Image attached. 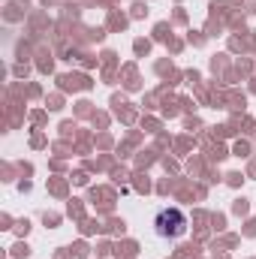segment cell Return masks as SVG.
Returning <instances> with one entry per match:
<instances>
[{
    "label": "cell",
    "mask_w": 256,
    "mask_h": 259,
    "mask_svg": "<svg viewBox=\"0 0 256 259\" xmlns=\"http://www.w3.org/2000/svg\"><path fill=\"white\" fill-rule=\"evenodd\" d=\"M154 229L163 238H181L187 232V214L181 208H160L154 217Z\"/></svg>",
    "instance_id": "cell-1"
}]
</instances>
